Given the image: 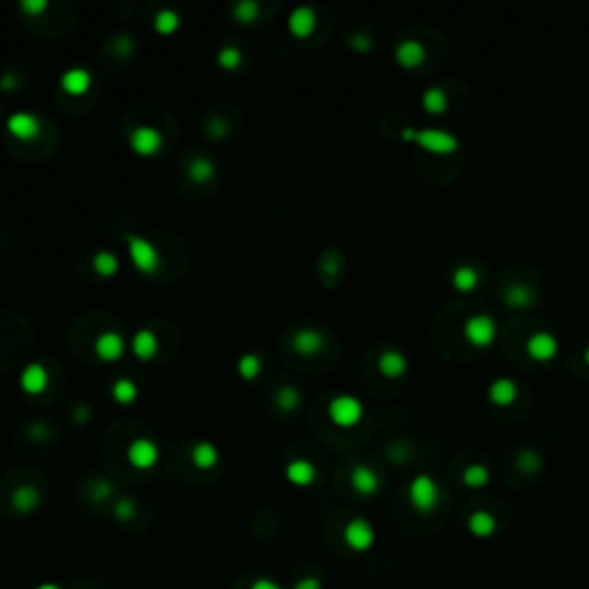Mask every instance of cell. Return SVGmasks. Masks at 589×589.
Returning <instances> with one entry per match:
<instances>
[{"mask_svg": "<svg viewBox=\"0 0 589 589\" xmlns=\"http://www.w3.org/2000/svg\"><path fill=\"white\" fill-rule=\"evenodd\" d=\"M132 350H134L136 357L143 359V361L152 359L155 354H157V350H159V341H157V334H155L152 329L141 327V329L132 336Z\"/></svg>", "mask_w": 589, "mask_h": 589, "instance_id": "cell-20", "label": "cell"}, {"mask_svg": "<svg viewBox=\"0 0 589 589\" xmlns=\"http://www.w3.org/2000/svg\"><path fill=\"white\" fill-rule=\"evenodd\" d=\"M223 134H226L223 120H212V123H210V136H223Z\"/></svg>", "mask_w": 589, "mask_h": 589, "instance_id": "cell-44", "label": "cell"}, {"mask_svg": "<svg viewBox=\"0 0 589 589\" xmlns=\"http://www.w3.org/2000/svg\"><path fill=\"white\" fill-rule=\"evenodd\" d=\"M249 589H283V587L272 578H256Z\"/></svg>", "mask_w": 589, "mask_h": 589, "instance_id": "cell-43", "label": "cell"}, {"mask_svg": "<svg viewBox=\"0 0 589 589\" xmlns=\"http://www.w3.org/2000/svg\"><path fill=\"white\" fill-rule=\"evenodd\" d=\"M467 527H470V532L474 536H479V539H486L495 530H497V520L490 511H474L470 520H467Z\"/></svg>", "mask_w": 589, "mask_h": 589, "instance_id": "cell-25", "label": "cell"}, {"mask_svg": "<svg viewBox=\"0 0 589 589\" xmlns=\"http://www.w3.org/2000/svg\"><path fill=\"white\" fill-rule=\"evenodd\" d=\"M401 139L403 141H417V129H414V127H405L403 134H401Z\"/></svg>", "mask_w": 589, "mask_h": 589, "instance_id": "cell-46", "label": "cell"}, {"mask_svg": "<svg viewBox=\"0 0 589 589\" xmlns=\"http://www.w3.org/2000/svg\"><path fill=\"white\" fill-rule=\"evenodd\" d=\"M93 267L97 274H102V276H113L118 272L120 267V260H118V256L109 251V249H102V251H97L93 256Z\"/></svg>", "mask_w": 589, "mask_h": 589, "instance_id": "cell-28", "label": "cell"}, {"mask_svg": "<svg viewBox=\"0 0 589 589\" xmlns=\"http://www.w3.org/2000/svg\"><path fill=\"white\" fill-rule=\"evenodd\" d=\"M490 481V472L486 465L472 463L463 470V483L467 488H483Z\"/></svg>", "mask_w": 589, "mask_h": 589, "instance_id": "cell-29", "label": "cell"}, {"mask_svg": "<svg viewBox=\"0 0 589 589\" xmlns=\"http://www.w3.org/2000/svg\"><path fill=\"white\" fill-rule=\"evenodd\" d=\"M327 414L336 426L350 428L354 424H359V419L364 417V403L352 394H338L329 401Z\"/></svg>", "mask_w": 589, "mask_h": 589, "instance_id": "cell-3", "label": "cell"}, {"mask_svg": "<svg viewBox=\"0 0 589 589\" xmlns=\"http://www.w3.org/2000/svg\"><path fill=\"white\" fill-rule=\"evenodd\" d=\"M40 490L35 486H19L12 493V507L19 513H33L37 507H40Z\"/></svg>", "mask_w": 589, "mask_h": 589, "instance_id": "cell-22", "label": "cell"}, {"mask_svg": "<svg viewBox=\"0 0 589 589\" xmlns=\"http://www.w3.org/2000/svg\"><path fill=\"white\" fill-rule=\"evenodd\" d=\"M451 281H454V288L460 292H470L479 285V272L472 265H458L451 274Z\"/></svg>", "mask_w": 589, "mask_h": 589, "instance_id": "cell-27", "label": "cell"}, {"mask_svg": "<svg viewBox=\"0 0 589 589\" xmlns=\"http://www.w3.org/2000/svg\"><path fill=\"white\" fill-rule=\"evenodd\" d=\"M585 361H587V366H589V345L585 348Z\"/></svg>", "mask_w": 589, "mask_h": 589, "instance_id": "cell-48", "label": "cell"}, {"mask_svg": "<svg viewBox=\"0 0 589 589\" xmlns=\"http://www.w3.org/2000/svg\"><path fill=\"white\" fill-rule=\"evenodd\" d=\"M127 249H129V258L136 265V269H141L143 274H152V272L162 267L159 251L155 249L152 242L146 239L143 235L129 233V235H127Z\"/></svg>", "mask_w": 589, "mask_h": 589, "instance_id": "cell-2", "label": "cell"}, {"mask_svg": "<svg viewBox=\"0 0 589 589\" xmlns=\"http://www.w3.org/2000/svg\"><path fill=\"white\" fill-rule=\"evenodd\" d=\"M292 589H322V580L315 578V576H308V578H301L294 583Z\"/></svg>", "mask_w": 589, "mask_h": 589, "instance_id": "cell-41", "label": "cell"}, {"mask_svg": "<svg viewBox=\"0 0 589 589\" xmlns=\"http://www.w3.org/2000/svg\"><path fill=\"white\" fill-rule=\"evenodd\" d=\"M60 86H63L65 93L70 95H83L88 93V88L93 86V74L86 67H70V70L63 72V77H60Z\"/></svg>", "mask_w": 589, "mask_h": 589, "instance_id": "cell-15", "label": "cell"}, {"mask_svg": "<svg viewBox=\"0 0 589 589\" xmlns=\"http://www.w3.org/2000/svg\"><path fill=\"white\" fill-rule=\"evenodd\" d=\"M191 460H194V465L198 467V470H212V467L217 465V460H219V449L214 447L212 442L201 440V442L194 444Z\"/></svg>", "mask_w": 589, "mask_h": 589, "instance_id": "cell-23", "label": "cell"}, {"mask_svg": "<svg viewBox=\"0 0 589 589\" xmlns=\"http://www.w3.org/2000/svg\"><path fill=\"white\" fill-rule=\"evenodd\" d=\"M127 460L136 470H150L159 460V447L150 437H136L127 449Z\"/></svg>", "mask_w": 589, "mask_h": 589, "instance_id": "cell-8", "label": "cell"}, {"mask_svg": "<svg viewBox=\"0 0 589 589\" xmlns=\"http://www.w3.org/2000/svg\"><path fill=\"white\" fill-rule=\"evenodd\" d=\"M116 518L118 520H132L134 518V513H136V507H134V502L129 500V497H120V502L116 504Z\"/></svg>", "mask_w": 589, "mask_h": 589, "instance_id": "cell-38", "label": "cell"}, {"mask_svg": "<svg viewBox=\"0 0 589 589\" xmlns=\"http://www.w3.org/2000/svg\"><path fill=\"white\" fill-rule=\"evenodd\" d=\"M394 56L398 60V65L412 70V67H419L426 60V49L419 40H403V42L396 44Z\"/></svg>", "mask_w": 589, "mask_h": 589, "instance_id": "cell-16", "label": "cell"}, {"mask_svg": "<svg viewBox=\"0 0 589 589\" xmlns=\"http://www.w3.org/2000/svg\"><path fill=\"white\" fill-rule=\"evenodd\" d=\"M95 352L104 361H116L125 354V338L118 331H104V334L97 336Z\"/></svg>", "mask_w": 589, "mask_h": 589, "instance_id": "cell-14", "label": "cell"}, {"mask_svg": "<svg viewBox=\"0 0 589 589\" xmlns=\"http://www.w3.org/2000/svg\"><path fill=\"white\" fill-rule=\"evenodd\" d=\"M19 382H21V389H24L26 394L37 396V394H42V391L47 389L49 371L44 368V364H40V361H30V364L24 366V371H21Z\"/></svg>", "mask_w": 589, "mask_h": 589, "instance_id": "cell-12", "label": "cell"}, {"mask_svg": "<svg viewBox=\"0 0 589 589\" xmlns=\"http://www.w3.org/2000/svg\"><path fill=\"white\" fill-rule=\"evenodd\" d=\"M111 493H113V488L109 481H97V486L93 490V500H107Z\"/></svg>", "mask_w": 589, "mask_h": 589, "instance_id": "cell-42", "label": "cell"}, {"mask_svg": "<svg viewBox=\"0 0 589 589\" xmlns=\"http://www.w3.org/2000/svg\"><path fill=\"white\" fill-rule=\"evenodd\" d=\"M37 589H63V587H60V585H56V583H42V585L37 587Z\"/></svg>", "mask_w": 589, "mask_h": 589, "instance_id": "cell-47", "label": "cell"}, {"mask_svg": "<svg viewBox=\"0 0 589 589\" xmlns=\"http://www.w3.org/2000/svg\"><path fill=\"white\" fill-rule=\"evenodd\" d=\"M525 350L536 361H550L557 354V350H560V341L550 331H536V334L527 338Z\"/></svg>", "mask_w": 589, "mask_h": 589, "instance_id": "cell-9", "label": "cell"}, {"mask_svg": "<svg viewBox=\"0 0 589 589\" xmlns=\"http://www.w3.org/2000/svg\"><path fill=\"white\" fill-rule=\"evenodd\" d=\"M516 467L523 474H536L543 467V458L539 451L534 449H523L516 458Z\"/></svg>", "mask_w": 589, "mask_h": 589, "instance_id": "cell-32", "label": "cell"}, {"mask_svg": "<svg viewBox=\"0 0 589 589\" xmlns=\"http://www.w3.org/2000/svg\"><path fill=\"white\" fill-rule=\"evenodd\" d=\"M315 477H318V470H315V465L311 460L294 458L285 465V479H288L292 486H311Z\"/></svg>", "mask_w": 589, "mask_h": 589, "instance_id": "cell-17", "label": "cell"}, {"mask_svg": "<svg viewBox=\"0 0 589 589\" xmlns=\"http://www.w3.org/2000/svg\"><path fill=\"white\" fill-rule=\"evenodd\" d=\"M217 173V166L205 159V157H196V159L189 164V178L194 180V182H207V180H212Z\"/></svg>", "mask_w": 589, "mask_h": 589, "instance_id": "cell-31", "label": "cell"}, {"mask_svg": "<svg viewBox=\"0 0 589 589\" xmlns=\"http://www.w3.org/2000/svg\"><path fill=\"white\" fill-rule=\"evenodd\" d=\"M290 345L294 352L304 354V357H313L324 348V336L315 327H299L290 336Z\"/></svg>", "mask_w": 589, "mask_h": 589, "instance_id": "cell-10", "label": "cell"}, {"mask_svg": "<svg viewBox=\"0 0 589 589\" xmlns=\"http://www.w3.org/2000/svg\"><path fill=\"white\" fill-rule=\"evenodd\" d=\"M343 541L348 543L354 553H366L373 548L375 543V530L366 518H352L348 525L343 527Z\"/></svg>", "mask_w": 589, "mask_h": 589, "instance_id": "cell-6", "label": "cell"}, {"mask_svg": "<svg viewBox=\"0 0 589 589\" xmlns=\"http://www.w3.org/2000/svg\"><path fill=\"white\" fill-rule=\"evenodd\" d=\"M0 88H5V90L7 88H10V90L17 88V77H14V74H7V77L0 79Z\"/></svg>", "mask_w": 589, "mask_h": 589, "instance_id": "cell-45", "label": "cell"}, {"mask_svg": "<svg viewBox=\"0 0 589 589\" xmlns=\"http://www.w3.org/2000/svg\"><path fill=\"white\" fill-rule=\"evenodd\" d=\"M407 495H410V504L414 507V511L419 513L435 511L437 502H440V488H437V483L430 474H417L410 481Z\"/></svg>", "mask_w": 589, "mask_h": 589, "instance_id": "cell-1", "label": "cell"}, {"mask_svg": "<svg viewBox=\"0 0 589 589\" xmlns=\"http://www.w3.org/2000/svg\"><path fill=\"white\" fill-rule=\"evenodd\" d=\"M488 398L495 405L507 407L518 398V384L511 380V377H497V380L490 382L488 387Z\"/></svg>", "mask_w": 589, "mask_h": 589, "instance_id": "cell-19", "label": "cell"}, {"mask_svg": "<svg viewBox=\"0 0 589 589\" xmlns=\"http://www.w3.org/2000/svg\"><path fill=\"white\" fill-rule=\"evenodd\" d=\"M299 401H301V394L294 384H283V387L276 391V405L281 407V410L290 412L299 405Z\"/></svg>", "mask_w": 589, "mask_h": 589, "instance_id": "cell-34", "label": "cell"}, {"mask_svg": "<svg viewBox=\"0 0 589 589\" xmlns=\"http://www.w3.org/2000/svg\"><path fill=\"white\" fill-rule=\"evenodd\" d=\"M233 12H235L237 21H242V24H253L260 14V5L256 3V0H239V3L233 7Z\"/></svg>", "mask_w": 589, "mask_h": 589, "instance_id": "cell-35", "label": "cell"}, {"mask_svg": "<svg viewBox=\"0 0 589 589\" xmlns=\"http://www.w3.org/2000/svg\"><path fill=\"white\" fill-rule=\"evenodd\" d=\"M377 368L384 377H401L407 371V359L401 350H384L377 359Z\"/></svg>", "mask_w": 589, "mask_h": 589, "instance_id": "cell-21", "label": "cell"}, {"mask_svg": "<svg viewBox=\"0 0 589 589\" xmlns=\"http://www.w3.org/2000/svg\"><path fill=\"white\" fill-rule=\"evenodd\" d=\"M219 65L226 67V70H235V67L242 63V51L237 47H223L221 51H219Z\"/></svg>", "mask_w": 589, "mask_h": 589, "instance_id": "cell-37", "label": "cell"}, {"mask_svg": "<svg viewBox=\"0 0 589 589\" xmlns=\"http://www.w3.org/2000/svg\"><path fill=\"white\" fill-rule=\"evenodd\" d=\"M315 24H318V17H315L313 7L308 5H297L288 17L290 33L297 37H308L315 30Z\"/></svg>", "mask_w": 589, "mask_h": 589, "instance_id": "cell-13", "label": "cell"}, {"mask_svg": "<svg viewBox=\"0 0 589 589\" xmlns=\"http://www.w3.org/2000/svg\"><path fill=\"white\" fill-rule=\"evenodd\" d=\"M21 10L28 14H40L49 10V0H21Z\"/></svg>", "mask_w": 589, "mask_h": 589, "instance_id": "cell-40", "label": "cell"}, {"mask_svg": "<svg viewBox=\"0 0 589 589\" xmlns=\"http://www.w3.org/2000/svg\"><path fill=\"white\" fill-rule=\"evenodd\" d=\"M421 107H424L430 116H442V113L449 109V97L442 88L433 86L426 90L424 97H421Z\"/></svg>", "mask_w": 589, "mask_h": 589, "instance_id": "cell-26", "label": "cell"}, {"mask_svg": "<svg viewBox=\"0 0 589 589\" xmlns=\"http://www.w3.org/2000/svg\"><path fill=\"white\" fill-rule=\"evenodd\" d=\"M129 146L136 155H143V157H150V155H157L164 146V136L159 129H155V127L150 125H139L136 129H132L129 134Z\"/></svg>", "mask_w": 589, "mask_h": 589, "instance_id": "cell-7", "label": "cell"}, {"mask_svg": "<svg viewBox=\"0 0 589 589\" xmlns=\"http://www.w3.org/2000/svg\"><path fill=\"white\" fill-rule=\"evenodd\" d=\"M417 143L426 152L433 155H451L458 150V136L447 129H437V127H428V129H417Z\"/></svg>", "mask_w": 589, "mask_h": 589, "instance_id": "cell-5", "label": "cell"}, {"mask_svg": "<svg viewBox=\"0 0 589 589\" xmlns=\"http://www.w3.org/2000/svg\"><path fill=\"white\" fill-rule=\"evenodd\" d=\"M350 47H352L354 51H359V54H366V51H371L373 40H371V37H368L366 33H354V35L350 37Z\"/></svg>", "mask_w": 589, "mask_h": 589, "instance_id": "cell-39", "label": "cell"}, {"mask_svg": "<svg viewBox=\"0 0 589 589\" xmlns=\"http://www.w3.org/2000/svg\"><path fill=\"white\" fill-rule=\"evenodd\" d=\"M7 129L21 141H30L40 134V118L30 111H17L7 118Z\"/></svg>", "mask_w": 589, "mask_h": 589, "instance_id": "cell-11", "label": "cell"}, {"mask_svg": "<svg viewBox=\"0 0 589 589\" xmlns=\"http://www.w3.org/2000/svg\"><path fill=\"white\" fill-rule=\"evenodd\" d=\"M504 301H507L509 306L513 308H525V306H532L536 301V294L530 285L525 283H511L507 292H504Z\"/></svg>", "mask_w": 589, "mask_h": 589, "instance_id": "cell-24", "label": "cell"}, {"mask_svg": "<svg viewBox=\"0 0 589 589\" xmlns=\"http://www.w3.org/2000/svg\"><path fill=\"white\" fill-rule=\"evenodd\" d=\"M111 391L118 403H134L136 396H139V387H136V382L129 380V377H118V380L113 382Z\"/></svg>", "mask_w": 589, "mask_h": 589, "instance_id": "cell-30", "label": "cell"}, {"mask_svg": "<svg viewBox=\"0 0 589 589\" xmlns=\"http://www.w3.org/2000/svg\"><path fill=\"white\" fill-rule=\"evenodd\" d=\"M178 26H180V14L175 10H171V7H164V10L155 14V28L159 30V33L168 35Z\"/></svg>", "mask_w": 589, "mask_h": 589, "instance_id": "cell-33", "label": "cell"}, {"mask_svg": "<svg viewBox=\"0 0 589 589\" xmlns=\"http://www.w3.org/2000/svg\"><path fill=\"white\" fill-rule=\"evenodd\" d=\"M463 336L465 341L474 345V348H486L495 341L497 336V322L486 313L470 315L463 324Z\"/></svg>", "mask_w": 589, "mask_h": 589, "instance_id": "cell-4", "label": "cell"}, {"mask_svg": "<svg viewBox=\"0 0 589 589\" xmlns=\"http://www.w3.org/2000/svg\"><path fill=\"white\" fill-rule=\"evenodd\" d=\"M350 483L359 495H366V497H371L380 490V477H377L375 470H371L368 465L354 467L352 474H350Z\"/></svg>", "mask_w": 589, "mask_h": 589, "instance_id": "cell-18", "label": "cell"}, {"mask_svg": "<svg viewBox=\"0 0 589 589\" xmlns=\"http://www.w3.org/2000/svg\"><path fill=\"white\" fill-rule=\"evenodd\" d=\"M237 368H239V375L242 377H246V380H251V377H256L260 373V357L256 352H246V354H242L239 361H237Z\"/></svg>", "mask_w": 589, "mask_h": 589, "instance_id": "cell-36", "label": "cell"}]
</instances>
